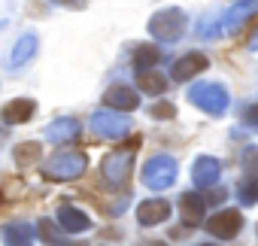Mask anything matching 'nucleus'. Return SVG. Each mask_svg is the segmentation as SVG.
I'll list each match as a JSON object with an SVG mask.
<instances>
[{
    "instance_id": "15",
    "label": "nucleus",
    "mask_w": 258,
    "mask_h": 246,
    "mask_svg": "<svg viewBox=\"0 0 258 246\" xmlns=\"http://www.w3.org/2000/svg\"><path fill=\"white\" fill-rule=\"evenodd\" d=\"M34 112H37V103L31 97H19V100H10L4 109H0V118H4L7 125H25Z\"/></svg>"
},
{
    "instance_id": "16",
    "label": "nucleus",
    "mask_w": 258,
    "mask_h": 246,
    "mask_svg": "<svg viewBox=\"0 0 258 246\" xmlns=\"http://www.w3.org/2000/svg\"><path fill=\"white\" fill-rule=\"evenodd\" d=\"M204 198L201 195H195V192H185L182 195V201H179V213H182V222L188 225V228H195V225H201L204 222Z\"/></svg>"
},
{
    "instance_id": "17",
    "label": "nucleus",
    "mask_w": 258,
    "mask_h": 246,
    "mask_svg": "<svg viewBox=\"0 0 258 246\" xmlns=\"http://www.w3.org/2000/svg\"><path fill=\"white\" fill-rule=\"evenodd\" d=\"M0 237H4V246H31L34 243V228L28 222H10V225H4Z\"/></svg>"
},
{
    "instance_id": "9",
    "label": "nucleus",
    "mask_w": 258,
    "mask_h": 246,
    "mask_svg": "<svg viewBox=\"0 0 258 246\" xmlns=\"http://www.w3.org/2000/svg\"><path fill=\"white\" fill-rule=\"evenodd\" d=\"M219 176H222V161H219V158H210V155L195 158V164H191V179H195L198 189H213V186L219 182Z\"/></svg>"
},
{
    "instance_id": "10",
    "label": "nucleus",
    "mask_w": 258,
    "mask_h": 246,
    "mask_svg": "<svg viewBox=\"0 0 258 246\" xmlns=\"http://www.w3.org/2000/svg\"><path fill=\"white\" fill-rule=\"evenodd\" d=\"M103 103L112 109V112H134L140 106V97L134 88H127V85H112L106 94H103Z\"/></svg>"
},
{
    "instance_id": "1",
    "label": "nucleus",
    "mask_w": 258,
    "mask_h": 246,
    "mask_svg": "<svg viewBox=\"0 0 258 246\" xmlns=\"http://www.w3.org/2000/svg\"><path fill=\"white\" fill-rule=\"evenodd\" d=\"M85 167H88V155L79 149H67V152L52 155L43 164V176L52 182H67V179H79L85 173Z\"/></svg>"
},
{
    "instance_id": "29",
    "label": "nucleus",
    "mask_w": 258,
    "mask_h": 246,
    "mask_svg": "<svg viewBox=\"0 0 258 246\" xmlns=\"http://www.w3.org/2000/svg\"><path fill=\"white\" fill-rule=\"evenodd\" d=\"M201 246H213V243H201Z\"/></svg>"
},
{
    "instance_id": "13",
    "label": "nucleus",
    "mask_w": 258,
    "mask_h": 246,
    "mask_svg": "<svg viewBox=\"0 0 258 246\" xmlns=\"http://www.w3.org/2000/svg\"><path fill=\"white\" fill-rule=\"evenodd\" d=\"M167 216H170V204H167V201H161V198L143 201V204L137 207V219H140V225H143V228H155V225L167 222Z\"/></svg>"
},
{
    "instance_id": "2",
    "label": "nucleus",
    "mask_w": 258,
    "mask_h": 246,
    "mask_svg": "<svg viewBox=\"0 0 258 246\" xmlns=\"http://www.w3.org/2000/svg\"><path fill=\"white\" fill-rule=\"evenodd\" d=\"M185 28H188V16H185L182 10H176V7H167V10H161V13H155V16L149 19V34H152L155 40H161V43H176V40H182Z\"/></svg>"
},
{
    "instance_id": "11",
    "label": "nucleus",
    "mask_w": 258,
    "mask_h": 246,
    "mask_svg": "<svg viewBox=\"0 0 258 246\" xmlns=\"http://www.w3.org/2000/svg\"><path fill=\"white\" fill-rule=\"evenodd\" d=\"M58 228L64 231V234H85L88 228H91V219L79 210V207H70V204H64V207H58Z\"/></svg>"
},
{
    "instance_id": "20",
    "label": "nucleus",
    "mask_w": 258,
    "mask_h": 246,
    "mask_svg": "<svg viewBox=\"0 0 258 246\" xmlns=\"http://www.w3.org/2000/svg\"><path fill=\"white\" fill-rule=\"evenodd\" d=\"M137 85H140V91H146V94H164V91H167V76L149 70V73H140V76H137Z\"/></svg>"
},
{
    "instance_id": "22",
    "label": "nucleus",
    "mask_w": 258,
    "mask_h": 246,
    "mask_svg": "<svg viewBox=\"0 0 258 246\" xmlns=\"http://www.w3.org/2000/svg\"><path fill=\"white\" fill-rule=\"evenodd\" d=\"M158 61H161V52H158L155 46H143V49L137 52V58H134V70H137V76H140V73H149Z\"/></svg>"
},
{
    "instance_id": "5",
    "label": "nucleus",
    "mask_w": 258,
    "mask_h": 246,
    "mask_svg": "<svg viewBox=\"0 0 258 246\" xmlns=\"http://www.w3.org/2000/svg\"><path fill=\"white\" fill-rule=\"evenodd\" d=\"M91 131L100 140H121L131 131V118L121 115V112H112V109H100L91 115Z\"/></svg>"
},
{
    "instance_id": "28",
    "label": "nucleus",
    "mask_w": 258,
    "mask_h": 246,
    "mask_svg": "<svg viewBox=\"0 0 258 246\" xmlns=\"http://www.w3.org/2000/svg\"><path fill=\"white\" fill-rule=\"evenodd\" d=\"M249 49H252V52H258V34H255V37L249 40Z\"/></svg>"
},
{
    "instance_id": "3",
    "label": "nucleus",
    "mask_w": 258,
    "mask_h": 246,
    "mask_svg": "<svg viewBox=\"0 0 258 246\" xmlns=\"http://www.w3.org/2000/svg\"><path fill=\"white\" fill-rule=\"evenodd\" d=\"M188 100H191L198 109L210 112V115H225L231 97H228V88L219 85V82H198V85L188 88Z\"/></svg>"
},
{
    "instance_id": "27",
    "label": "nucleus",
    "mask_w": 258,
    "mask_h": 246,
    "mask_svg": "<svg viewBox=\"0 0 258 246\" xmlns=\"http://www.w3.org/2000/svg\"><path fill=\"white\" fill-rule=\"evenodd\" d=\"M219 201H225V189H219V192H210V195L204 198V204H219Z\"/></svg>"
},
{
    "instance_id": "18",
    "label": "nucleus",
    "mask_w": 258,
    "mask_h": 246,
    "mask_svg": "<svg viewBox=\"0 0 258 246\" xmlns=\"http://www.w3.org/2000/svg\"><path fill=\"white\" fill-rule=\"evenodd\" d=\"M34 55H37V34H25V37H19L13 55H10V64H13V67H22V64H28Z\"/></svg>"
},
{
    "instance_id": "14",
    "label": "nucleus",
    "mask_w": 258,
    "mask_h": 246,
    "mask_svg": "<svg viewBox=\"0 0 258 246\" xmlns=\"http://www.w3.org/2000/svg\"><path fill=\"white\" fill-rule=\"evenodd\" d=\"M46 137H49V143H55V146L73 143V140L79 137V121L70 118V115H61V118H55L52 125L46 128Z\"/></svg>"
},
{
    "instance_id": "8",
    "label": "nucleus",
    "mask_w": 258,
    "mask_h": 246,
    "mask_svg": "<svg viewBox=\"0 0 258 246\" xmlns=\"http://www.w3.org/2000/svg\"><path fill=\"white\" fill-rule=\"evenodd\" d=\"M240 228H243V216H240L237 210H219V213L210 216V222H207V231H210L213 237H219V240L237 237Z\"/></svg>"
},
{
    "instance_id": "7",
    "label": "nucleus",
    "mask_w": 258,
    "mask_h": 246,
    "mask_svg": "<svg viewBox=\"0 0 258 246\" xmlns=\"http://www.w3.org/2000/svg\"><path fill=\"white\" fill-rule=\"evenodd\" d=\"M255 13H258V0H240V4H234V7L222 16V22H219V28L213 31V37H231V34H237Z\"/></svg>"
},
{
    "instance_id": "6",
    "label": "nucleus",
    "mask_w": 258,
    "mask_h": 246,
    "mask_svg": "<svg viewBox=\"0 0 258 246\" xmlns=\"http://www.w3.org/2000/svg\"><path fill=\"white\" fill-rule=\"evenodd\" d=\"M131 164H134V149H115V152H109V155L100 161L103 182L112 186V189H118V186L127 179V173H131Z\"/></svg>"
},
{
    "instance_id": "23",
    "label": "nucleus",
    "mask_w": 258,
    "mask_h": 246,
    "mask_svg": "<svg viewBox=\"0 0 258 246\" xmlns=\"http://www.w3.org/2000/svg\"><path fill=\"white\" fill-rule=\"evenodd\" d=\"M40 161V143H22L16 146V164L19 167H31Z\"/></svg>"
},
{
    "instance_id": "12",
    "label": "nucleus",
    "mask_w": 258,
    "mask_h": 246,
    "mask_svg": "<svg viewBox=\"0 0 258 246\" xmlns=\"http://www.w3.org/2000/svg\"><path fill=\"white\" fill-rule=\"evenodd\" d=\"M207 55H201V52H191V55H182L173 67H170V76L176 79V82H188L191 76H198V73H204L207 70Z\"/></svg>"
},
{
    "instance_id": "24",
    "label": "nucleus",
    "mask_w": 258,
    "mask_h": 246,
    "mask_svg": "<svg viewBox=\"0 0 258 246\" xmlns=\"http://www.w3.org/2000/svg\"><path fill=\"white\" fill-rule=\"evenodd\" d=\"M243 125H246V128H252V131H258V100H255V103H249V106L243 109Z\"/></svg>"
},
{
    "instance_id": "26",
    "label": "nucleus",
    "mask_w": 258,
    "mask_h": 246,
    "mask_svg": "<svg viewBox=\"0 0 258 246\" xmlns=\"http://www.w3.org/2000/svg\"><path fill=\"white\" fill-rule=\"evenodd\" d=\"M58 7H70V10H85V0H52Z\"/></svg>"
},
{
    "instance_id": "21",
    "label": "nucleus",
    "mask_w": 258,
    "mask_h": 246,
    "mask_svg": "<svg viewBox=\"0 0 258 246\" xmlns=\"http://www.w3.org/2000/svg\"><path fill=\"white\" fill-rule=\"evenodd\" d=\"M40 237H43L46 243H52V246H85V243H73V240H67V237L58 231V222H49V219L40 222Z\"/></svg>"
},
{
    "instance_id": "4",
    "label": "nucleus",
    "mask_w": 258,
    "mask_h": 246,
    "mask_svg": "<svg viewBox=\"0 0 258 246\" xmlns=\"http://www.w3.org/2000/svg\"><path fill=\"white\" fill-rule=\"evenodd\" d=\"M140 176H143V186L146 189L164 192V189H170L176 182V161L170 155H155V158L146 161V167H143Z\"/></svg>"
},
{
    "instance_id": "19",
    "label": "nucleus",
    "mask_w": 258,
    "mask_h": 246,
    "mask_svg": "<svg viewBox=\"0 0 258 246\" xmlns=\"http://www.w3.org/2000/svg\"><path fill=\"white\" fill-rule=\"evenodd\" d=\"M237 201L243 207H255L258 204V173H246L237 182Z\"/></svg>"
},
{
    "instance_id": "25",
    "label": "nucleus",
    "mask_w": 258,
    "mask_h": 246,
    "mask_svg": "<svg viewBox=\"0 0 258 246\" xmlns=\"http://www.w3.org/2000/svg\"><path fill=\"white\" fill-rule=\"evenodd\" d=\"M149 112H152L155 118H173V112H176V109H173V103H155Z\"/></svg>"
}]
</instances>
